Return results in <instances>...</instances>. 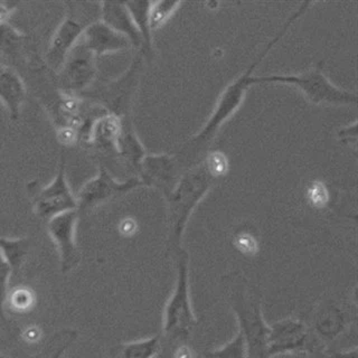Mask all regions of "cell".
Wrapping results in <instances>:
<instances>
[{
  "label": "cell",
  "instance_id": "cell-1",
  "mask_svg": "<svg viewBox=\"0 0 358 358\" xmlns=\"http://www.w3.org/2000/svg\"><path fill=\"white\" fill-rule=\"evenodd\" d=\"M311 5H313L311 1H306V3H301L299 8L296 9L294 13H292L289 18H287L279 33L275 35V37L272 39L271 42L268 43L266 50H263L260 56H257V59L253 63H251L249 69L223 90V92L220 95V98H218L217 102H216L215 108H214L212 113H210L208 120L206 121L204 127L185 145L182 154L187 152L188 150L196 152V151L204 148L205 145L210 143L213 138L215 137V134L220 131V129L223 127L224 123H227L238 112L241 104H242L244 98H245L248 87L253 85L252 84V78H253V72H255L257 65L260 64L263 59L268 55V52L272 50L274 45L277 44L280 39L282 38L285 31H288L290 26L296 20H299L300 17L305 14Z\"/></svg>",
  "mask_w": 358,
  "mask_h": 358
},
{
  "label": "cell",
  "instance_id": "cell-2",
  "mask_svg": "<svg viewBox=\"0 0 358 358\" xmlns=\"http://www.w3.org/2000/svg\"><path fill=\"white\" fill-rule=\"evenodd\" d=\"M216 179L207 171L204 162L184 173L171 193L165 196L168 205L169 238L168 249L171 255L182 249V238L192 213L204 199Z\"/></svg>",
  "mask_w": 358,
  "mask_h": 358
},
{
  "label": "cell",
  "instance_id": "cell-3",
  "mask_svg": "<svg viewBox=\"0 0 358 358\" xmlns=\"http://www.w3.org/2000/svg\"><path fill=\"white\" fill-rule=\"evenodd\" d=\"M176 280L162 315V335L168 343L186 344L197 326L189 288L188 255L180 249L173 253Z\"/></svg>",
  "mask_w": 358,
  "mask_h": 358
},
{
  "label": "cell",
  "instance_id": "cell-4",
  "mask_svg": "<svg viewBox=\"0 0 358 358\" xmlns=\"http://www.w3.org/2000/svg\"><path fill=\"white\" fill-rule=\"evenodd\" d=\"M322 62L315 69L294 76H253L252 84H287L299 90L306 99L316 106H350L357 102L356 93L341 89L322 72Z\"/></svg>",
  "mask_w": 358,
  "mask_h": 358
},
{
  "label": "cell",
  "instance_id": "cell-5",
  "mask_svg": "<svg viewBox=\"0 0 358 358\" xmlns=\"http://www.w3.org/2000/svg\"><path fill=\"white\" fill-rule=\"evenodd\" d=\"M233 291L229 302L245 341L248 358H268V324L263 319L259 302L244 292L243 288Z\"/></svg>",
  "mask_w": 358,
  "mask_h": 358
},
{
  "label": "cell",
  "instance_id": "cell-6",
  "mask_svg": "<svg viewBox=\"0 0 358 358\" xmlns=\"http://www.w3.org/2000/svg\"><path fill=\"white\" fill-rule=\"evenodd\" d=\"M76 210H78L76 195L67 182L66 159L64 152H62L53 180L39 189L34 199V212L37 217L48 222L59 214Z\"/></svg>",
  "mask_w": 358,
  "mask_h": 358
},
{
  "label": "cell",
  "instance_id": "cell-7",
  "mask_svg": "<svg viewBox=\"0 0 358 358\" xmlns=\"http://www.w3.org/2000/svg\"><path fill=\"white\" fill-rule=\"evenodd\" d=\"M139 186H143V184L138 177L129 178L126 182H119L103 165H100L96 176L87 180L76 194L78 214L81 215L82 213L94 210L95 207L111 201L117 196L129 193Z\"/></svg>",
  "mask_w": 358,
  "mask_h": 358
},
{
  "label": "cell",
  "instance_id": "cell-8",
  "mask_svg": "<svg viewBox=\"0 0 358 358\" xmlns=\"http://www.w3.org/2000/svg\"><path fill=\"white\" fill-rule=\"evenodd\" d=\"M143 56L138 54L137 57L132 61L131 65L121 78L106 84L98 90L95 94H93L98 100L96 104L117 117H128L132 98L143 71Z\"/></svg>",
  "mask_w": 358,
  "mask_h": 358
},
{
  "label": "cell",
  "instance_id": "cell-9",
  "mask_svg": "<svg viewBox=\"0 0 358 358\" xmlns=\"http://www.w3.org/2000/svg\"><path fill=\"white\" fill-rule=\"evenodd\" d=\"M313 350L310 331L299 319L285 318L268 324V358L311 352Z\"/></svg>",
  "mask_w": 358,
  "mask_h": 358
},
{
  "label": "cell",
  "instance_id": "cell-10",
  "mask_svg": "<svg viewBox=\"0 0 358 358\" xmlns=\"http://www.w3.org/2000/svg\"><path fill=\"white\" fill-rule=\"evenodd\" d=\"M78 210L63 213L46 222L48 233L55 244L59 257L61 271L70 273L81 261V253L76 244V225H78Z\"/></svg>",
  "mask_w": 358,
  "mask_h": 358
},
{
  "label": "cell",
  "instance_id": "cell-11",
  "mask_svg": "<svg viewBox=\"0 0 358 358\" xmlns=\"http://www.w3.org/2000/svg\"><path fill=\"white\" fill-rule=\"evenodd\" d=\"M96 74V57L78 41L59 71L62 87L66 93L83 92L91 87Z\"/></svg>",
  "mask_w": 358,
  "mask_h": 358
},
{
  "label": "cell",
  "instance_id": "cell-12",
  "mask_svg": "<svg viewBox=\"0 0 358 358\" xmlns=\"http://www.w3.org/2000/svg\"><path fill=\"white\" fill-rule=\"evenodd\" d=\"M87 26L80 18H76L70 13L67 14L50 38L46 52V62L52 70H61L67 55L76 48Z\"/></svg>",
  "mask_w": 358,
  "mask_h": 358
},
{
  "label": "cell",
  "instance_id": "cell-13",
  "mask_svg": "<svg viewBox=\"0 0 358 358\" xmlns=\"http://www.w3.org/2000/svg\"><path fill=\"white\" fill-rule=\"evenodd\" d=\"M176 171V157L166 154L145 155L137 177L141 184L157 188L166 196L177 184Z\"/></svg>",
  "mask_w": 358,
  "mask_h": 358
},
{
  "label": "cell",
  "instance_id": "cell-14",
  "mask_svg": "<svg viewBox=\"0 0 358 358\" xmlns=\"http://www.w3.org/2000/svg\"><path fill=\"white\" fill-rule=\"evenodd\" d=\"M80 43L96 59L106 54L117 53L132 48L128 38L113 31L102 20H94L87 25Z\"/></svg>",
  "mask_w": 358,
  "mask_h": 358
},
{
  "label": "cell",
  "instance_id": "cell-15",
  "mask_svg": "<svg viewBox=\"0 0 358 358\" xmlns=\"http://www.w3.org/2000/svg\"><path fill=\"white\" fill-rule=\"evenodd\" d=\"M122 129V117L113 113H102L90 127L85 143L106 155H117V141Z\"/></svg>",
  "mask_w": 358,
  "mask_h": 358
},
{
  "label": "cell",
  "instance_id": "cell-16",
  "mask_svg": "<svg viewBox=\"0 0 358 358\" xmlns=\"http://www.w3.org/2000/svg\"><path fill=\"white\" fill-rule=\"evenodd\" d=\"M99 6H100V20L112 28L113 31L128 38L129 42L131 43L132 48L139 50H143V39L140 36L137 27L134 25L126 3L103 1L99 3Z\"/></svg>",
  "mask_w": 358,
  "mask_h": 358
},
{
  "label": "cell",
  "instance_id": "cell-17",
  "mask_svg": "<svg viewBox=\"0 0 358 358\" xmlns=\"http://www.w3.org/2000/svg\"><path fill=\"white\" fill-rule=\"evenodd\" d=\"M26 87L20 74L10 66L0 65V102L11 121L20 120L25 103Z\"/></svg>",
  "mask_w": 358,
  "mask_h": 358
},
{
  "label": "cell",
  "instance_id": "cell-18",
  "mask_svg": "<svg viewBox=\"0 0 358 358\" xmlns=\"http://www.w3.org/2000/svg\"><path fill=\"white\" fill-rule=\"evenodd\" d=\"M117 156L120 157L137 173L145 157L143 143H140L128 117H122V129L117 141Z\"/></svg>",
  "mask_w": 358,
  "mask_h": 358
},
{
  "label": "cell",
  "instance_id": "cell-19",
  "mask_svg": "<svg viewBox=\"0 0 358 358\" xmlns=\"http://www.w3.org/2000/svg\"><path fill=\"white\" fill-rule=\"evenodd\" d=\"M124 3L143 39V50H140V54L145 59H150L152 55V36H151L152 33L149 25L151 3L150 1H128Z\"/></svg>",
  "mask_w": 358,
  "mask_h": 358
},
{
  "label": "cell",
  "instance_id": "cell-20",
  "mask_svg": "<svg viewBox=\"0 0 358 358\" xmlns=\"http://www.w3.org/2000/svg\"><path fill=\"white\" fill-rule=\"evenodd\" d=\"M31 242L26 238H0V255L8 264L11 274L20 273L22 264L25 263Z\"/></svg>",
  "mask_w": 358,
  "mask_h": 358
},
{
  "label": "cell",
  "instance_id": "cell-21",
  "mask_svg": "<svg viewBox=\"0 0 358 358\" xmlns=\"http://www.w3.org/2000/svg\"><path fill=\"white\" fill-rule=\"evenodd\" d=\"M162 350L158 336L140 341H130L119 348L117 358H155Z\"/></svg>",
  "mask_w": 358,
  "mask_h": 358
},
{
  "label": "cell",
  "instance_id": "cell-22",
  "mask_svg": "<svg viewBox=\"0 0 358 358\" xmlns=\"http://www.w3.org/2000/svg\"><path fill=\"white\" fill-rule=\"evenodd\" d=\"M78 338V331L74 329H62L46 341L42 350L33 358H63L67 348Z\"/></svg>",
  "mask_w": 358,
  "mask_h": 358
},
{
  "label": "cell",
  "instance_id": "cell-23",
  "mask_svg": "<svg viewBox=\"0 0 358 358\" xmlns=\"http://www.w3.org/2000/svg\"><path fill=\"white\" fill-rule=\"evenodd\" d=\"M24 38L25 36L10 24L0 26V54L14 61L20 55Z\"/></svg>",
  "mask_w": 358,
  "mask_h": 358
},
{
  "label": "cell",
  "instance_id": "cell-24",
  "mask_svg": "<svg viewBox=\"0 0 358 358\" xmlns=\"http://www.w3.org/2000/svg\"><path fill=\"white\" fill-rule=\"evenodd\" d=\"M317 333L324 338L333 339L337 337L345 328L344 318L338 309H329L316 319Z\"/></svg>",
  "mask_w": 358,
  "mask_h": 358
},
{
  "label": "cell",
  "instance_id": "cell-25",
  "mask_svg": "<svg viewBox=\"0 0 358 358\" xmlns=\"http://www.w3.org/2000/svg\"><path fill=\"white\" fill-rule=\"evenodd\" d=\"M205 358H248V350L243 335L238 330L234 338L223 346L207 352Z\"/></svg>",
  "mask_w": 358,
  "mask_h": 358
},
{
  "label": "cell",
  "instance_id": "cell-26",
  "mask_svg": "<svg viewBox=\"0 0 358 358\" xmlns=\"http://www.w3.org/2000/svg\"><path fill=\"white\" fill-rule=\"evenodd\" d=\"M180 3L178 1H157L151 3L149 11V25L151 33L165 25L171 17L176 13Z\"/></svg>",
  "mask_w": 358,
  "mask_h": 358
},
{
  "label": "cell",
  "instance_id": "cell-27",
  "mask_svg": "<svg viewBox=\"0 0 358 358\" xmlns=\"http://www.w3.org/2000/svg\"><path fill=\"white\" fill-rule=\"evenodd\" d=\"M203 162L206 166L207 171H210V175L215 179L225 176L229 171V162L221 151H214L207 155L206 159Z\"/></svg>",
  "mask_w": 358,
  "mask_h": 358
},
{
  "label": "cell",
  "instance_id": "cell-28",
  "mask_svg": "<svg viewBox=\"0 0 358 358\" xmlns=\"http://www.w3.org/2000/svg\"><path fill=\"white\" fill-rule=\"evenodd\" d=\"M10 275V268L0 255V320L1 322H6L3 309H5L6 300H7V288H8Z\"/></svg>",
  "mask_w": 358,
  "mask_h": 358
},
{
  "label": "cell",
  "instance_id": "cell-29",
  "mask_svg": "<svg viewBox=\"0 0 358 358\" xmlns=\"http://www.w3.org/2000/svg\"><path fill=\"white\" fill-rule=\"evenodd\" d=\"M235 245L242 253L246 255H253L257 253V241L253 235L249 233H242L235 238Z\"/></svg>",
  "mask_w": 358,
  "mask_h": 358
},
{
  "label": "cell",
  "instance_id": "cell-30",
  "mask_svg": "<svg viewBox=\"0 0 358 358\" xmlns=\"http://www.w3.org/2000/svg\"><path fill=\"white\" fill-rule=\"evenodd\" d=\"M56 134H57L59 143L61 145H67V147L76 145L80 141L78 132L74 129L70 128V127L65 126V124L59 127Z\"/></svg>",
  "mask_w": 358,
  "mask_h": 358
},
{
  "label": "cell",
  "instance_id": "cell-31",
  "mask_svg": "<svg viewBox=\"0 0 358 358\" xmlns=\"http://www.w3.org/2000/svg\"><path fill=\"white\" fill-rule=\"evenodd\" d=\"M309 199L316 207H322L328 201L327 189L322 182H315L309 190Z\"/></svg>",
  "mask_w": 358,
  "mask_h": 358
},
{
  "label": "cell",
  "instance_id": "cell-32",
  "mask_svg": "<svg viewBox=\"0 0 358 358\" xmlns=\"http://www.w3.org/2000/svg\"><path fill=\"white\" fill-rule=\"evenodd\" d=\"M338 138L345 143H354L356 145L357 140V121H354L352 124L341 128L338 131Z\"/></svg>",
  "mask_w": 358,
  "mask_h": 358
},
{
  "label": "cell",
  "instance_id": "cell-33",
  "mask_svg": "<svg viewBox=\"0 0 358 358\" xmlns=\"http://www.w3.org/2000/svg\"><path fill=\"white\" fill-rule=\"evenodd\" d=\"M17 8V3L11 1H0V26L9 24L10 17Z\"/></svg>",
  "mask_w": 358,
  "mask_h": 358
},
{
  "label": "cell",
  "instance_id": "cell-34",
  "mask_svg": "<svg viewBox=\"0 0 358 358\" xmlns=\"http://www.w3.org/2000/svg\"><path fill=\"white\" fill-rule=\"evenodd\" d=\"M173 358H196V355L187 344H179L173 350Z\"/></svg>",
  "mask_w": 358,
  "mask_h": 358
},
{
  "label": "cell",
  "instance_id": "cell-35",
  "mask_svg": "<svg viewBox=\"0 0 358 358\" xmlns=\"http://www.w3.org/2000/svg\"><path fill=\"white\" fill-rule=\"evenodd\" d=\"M331 358H357V348L354 347L352 350H341L334 352Z\"/></svg>",
  "mask_w": 358,
  "mask_h": 358
},
{
  "label": "cell",
  "instance_id": "cell-36",
  "mask_svg": "<svg viewBox=\"0 0 358 358\" xmlns=\"http://www.w3.org/2000/svg\"><path fill=\"white\" fill-rule=\"evenodd\" d=\"M134 229H136V224H134V222L130 221V220L123 222L122 225H121V231L124 234H132L134 232Z\"/></svg>",
  "mask_w": 358,
  "mask_h": 358
}]
</instances>
